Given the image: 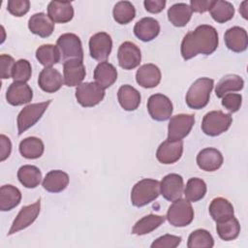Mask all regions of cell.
Listing matches in <instances>:
<instances>
[{
	"label": "cell",
	"mask_w": 248,
	"mask_h": 248,
	"mask_svg": "<svg viewBox=\"0 0 248 248\" xmlns=\"http://www.w3.org/2000/svg\"><path fill=\"white\" fill-rule=\"evenodd\" d=\"M218 44L216 29L211 25L202 24L184 36L180 47L181 55L184 60H189L198 54L209 55L216 50Z\"/></svg>",
	"instance_id": "cell-1"
},
{
	"label": "cell",
	"mask_w": 248,
	"mask_h": 248,
	"mask_svg": "<svg viewBox=\"0 0 248 248\" xmlns=\"http://www.w3.org/2000/svg\"><path fill=\"white\" fill-rule=\"evenodd\" d=\"M213 85L214 81L209 78H200L195 80L186 93L187 106L193 109L203 108L209 102Z\"/></svg>",
	"instance_id": "cell-2"
},
{
	"label": "cell",
	"mask_w": 248,
	"mask_h": 248,
	"mask_svg": "<svg viewBox=\"0 0 248 248\" xmlns=\"http://www.w3.org/2000/svg\"><path fill=\"white\" fill-rule=\"evenodd\" d=\"M160 194L158 180L143 178L134 185L131 191V202L134 206L141 207L155 201Z\"/></svg>",
	"instance_id": "cell-3"
},
{
	"label": "cell",
	"mask_w": 248,
	"mask_h": 248,
	"mask_svg": "<svg viewBox=\"0 0 248 248\" xmlns=\"http://www.w3.org/2000/svg\"><path fill=\"white\" fill-rule=\"evenodd\" d=\"M166 218L173 227L181 228L190 225L194 219L191 202L182 198L173 201L168 209Z\"/></svg>",
	"instance_id": "cell-4"
},
{
	"label": "cell",
	"mask_w": 248,
	"mask_h": 248,
	"mask_svg": "<svg viewBox=\"0 0 248 248\" xmlns=\"http://www.w3.org/2000/svg\"><path fill=\"white\" fill-rule=\"evenodd\" d=\"M232 122L231 113H224L221 110L207 112L202 122V132L209 137H217L229 130Z\"/></svg>",
	"instance_id": "cell-5"
},
{
	"label": "cell",
	"mask_w": 248,
	"mask_h": 248,
	"mask_svg": "<svg viewBox=\"0 0 248 248\" xmlns=\"http://www.w3.org/2000/svg\"><path fill=\"white\" fill-rule=\"evenodd\" d=\"M50 103H51V100L42 102V103L30 104L24 107L20 110L16 120L19 136L29 128L34 126L41 119V117L43 116V114L50 105Z\"/></svg>",
	"instance_id": "cell-6"
},
{
	"label": "cell",
	"mask_w": 248,
	"mask_h": 248,
	"mask_svg": "<svg viewBox=\"0 0 248 248\" xmlns=\"http://www.w3.org/2000/svg\"><path fill=\"white\" fill-rule=\"evenodd\" d=\"M56 46L60 51L61 59L65 62L71 59L83 60V49L81 41L78 36L74 33L62 34L56 42Z\"/></svg>",
	"instance_id": "cell-7"
},
{
	"label": "cell",
	"mask_w": 248,
	"mask_h": 248,
	"mask_svg": "<svg viewBox=\"0 0 248 248\" xmlns=\"http://www.w3.org/2000/svg\"><path fill=\"white\" fill-rule=\"evenodd\" d=\"M105 97V89L97 82H83L76 89V99L83 108H92L100 104Z\"/></svg>",
	"instance_id": "cell-8"
},
{
	"label": "cell",
	"mask_w": 248,
	"mask_h": 248,
	"mask_svg": "<svg viewBox=\"0 0 248 248\" xmlns=\"http://www.w3.org/2000/svg\"><path fill=\"white\" fill-rule=\"evenodd\" d=\"M195 123L193 114H176L170 117L168 126L169 140H181L189 135Z\"/></svg>",
	"instance_id": "cell-9"
},
{
	"label": "cell",
	"mask_w": 248,
	"mask_h": 248,
	"mask_svg": "<svg viewBox=\"0 0 248 248\" xmlns=\"http://www.w3.org/2000/svg\"><path fill=\"white\" fill-rule=\"evenodd\" d=\"M147 110L152 119L166 121L170 118L173 107L171 101L161 93L153 94L147 101Z\"/></svg>",
	"instance_id": "cell-10"
},
{
	"label": "cell",
	"mask_w": 248,
	"mask_h": 248,
	"mask_svg": "<svg viewBox=\"0 0 248 248\" xmlns=\"http://www.w3.org/2000/svg\"><path fill=\"white\" fill-rule=\"evenodd\" d=\"M112 48L111 37L106 32H99L91 36L89 40V52L90 56L99 61H106Z\"/></svg>",
	"instance_id": "cell-11"
},
{
	"label": "cell",
	"mask_w": 248,
	"mask_h": 248,
	"mask_svg": "<svg viewBox=\"0 0 248 248\" xmlns=\"http://www.w3.org/2000/svg\"><path fill=\"white\" fill-rule=\"evenodd\" d=\"M41 210V200L39 199L32 204L23 206L17 213L16 219L14 220L12 227L8 232V235H12L21 230L28 228L34 223L40 214Z\"/></svg>",
	"instance_id": "cell-12"
},
{
	"label": "cell",
	"mask_w": 248,
	"mask_h": 248,
	"mask_svg": "<svg viewBox=\"0 0 248 248\" xmlns=\"http://www.w3.org/2000/svg\"><path fill=\"white\" fill-rule=\"evenodd\" d=\"M117 58L118 64L122 69L133 70L140 64L141 52L136 44L132 42H124L118 48Z\"/></svg>",
	"instance_id": "cell-13"
},
{
	"label": "cell",
	"mask_w": 248,
	"mask_h": 248,
	"mask_svg": "<svg viewBox=\"0 0 248 248\" xmlns=\"http://www.w3.org/2000/svg\"><path fill=\"white\" fill-rule=\"evenodd\" d=\"M183 190V178L177 173L167 174L160 182V193L167 201L173 202L181 198Z\"/></svg>",
	"instance_id": "cell-14"
},
{
	"label": "cell",
	"mask_w": 248,
	"mask_h": 248,
	"mask_svg": "<svg viewBox=\"0 0 248 248\" xmlns=\"http://www.w3.org/2000/svg\"><path fill=\"white\" fill-rule=\"evenodd\" d=\"M183 152L182 140H169L163 141L156 151L157 160L165 165H170L177 162Z\"/></svg>",
	"instance_id": "cell-15"
},
{
	"label": "cell",
	"mask_w": 248,
	"mask_h": 248,
	"mask_svg": "<svg viewBox=\"0 0 248 248\" xmlns=\"http://www.w3.org/2000/svg\"><path fill=\"white\" fill-rule=\"evenodd\" d=\"M86 75L85 67L82 61L78 59L67 60L63 64L64 83L69 87L78 86Z\"/></svg>",
	"instance_id": "cell-16"
},
{
	"label": "cell",
	"mask_w": 248,
	"mask_h": 248,
	"mask_svg": "<svg viewBox=\"0 0 248 248\" xmlns=\"http://www.w3.org/2000/svg\"><path fill=\"white\" fill-rule=\"evenodd\" d=\"M33 91L26 82L14 81L6 92V100L12 106H21L31 102Z\"/></svg>",
	"instance_id": "cell-17"
},
{
	"label": "cell",
	"mask_w": 248,
	"mask_h": 248,
	"mask_svg": "<svg viewBox=\"0 0 248 248\" xmlns=\"http://www.w3.org/2000/svg\"><path fill=\"white\" fill-rule=\"evenodd\" d=\"M224 158L222 153L213 147L202 149L197 155V164L199 168L205 171H215L223 165Z\"/></svg>",
	"instance_id": "cell-18"
},
{
	"label": "cell",
	"mask_w": 248,
	"mask_h": 248,
	"mask_svg": "<svg viewBox=\"0 0 248 248\" xmlns=\"http://www.w3.org/2000/svg\"><path fill=\"white\" fill-rule=\"evenodd\" d=\"M63 83L64 78L62 75L58 70L52 67L44 68L38 78L40 88L46 93H54L58 91Z\"/></svg>",
	"instance_id": "cell-19"
},
{
	"label": "cell",
	"mask_w": 248,
	"mask_h": 248,
	"mask_svg": "<svg viewBox=\"0 0 248 248\" xmlns=\"http://www.w3.org/2000/svg\"><path fill=\"white\" fill-rule=\"evenodd\" d=\"M224 41L226 46L233 52H242L248 46L247 32L239 26L229 28L224 35Z\"/></svg>",
	"instance_id": "cell-20"
},
{
	"label": "cell",
	"mask_w": 248,
	"mask_h": 248,
	"mask_svg": "<svg viewBox=\"0 0 248 248\" xmlns=\"http://www.w3.org/2000/svg\"><path fill=\"white\" fill-rule=\"evenodd\" d=\"M136 80L143 88H154L161 81V71L154 64H144L137 71Z\"/></svg>",
	"instance_id": "cell-21"
},
{
	"label": "cell",
	"mask_w": 248,
	"mask_h": 248,
	"mask_svg": "<svg viewBox=\"0 0 248 248\" xmlns=\"http://www.w3.org/2000/svg\"><path fill=\"white\" fill-rule=\"evenodd\" d=\"M28 28L31 33L42 38H47L54 30V22L45 13H37L29 18Z\"/></svg>",
	"instance_id": "cell-22"
},
{
	"label": "cell",
	"mask_w": 248,
	"mask_h": 248,
	"mask_svg": "<svg viewBox=\"0 0 248 248\" xmlns=\"http://www.w3.org/2000/svg\"><path fill=\"white\" fill-rule=\"evenodd\" d=\"M47 16L54 23H66L74 17V8L71 2L51 1L47 6Z\"/></svg>",
	"instance_id": "cell-23"
},
{
	"label": "cell",
	"mask_w": 248,
	"mask_h": 248,
	"mask_svg": "<svg viewBox=\"0 0 248 248\" xmlns=\"http://www.w3.org/2000/svg\"><path fill=\"white\" fill-rule=\"evenodd\" d=\"M134 33L142 42H150L160 33V24L153 17H143L134 26Z\"/></svg>",
	"instance_id": "cell-24"
},
{
	"label": "cell",
	"mask_w": 248,
	"mask_h": 248,
	"mask_svg": "<svg viewBox=\"0 0 248 248\" xmlns=\"http://www.w3.org/2000/svg\"><path fill=\"white\" fill-rule=\"evenodd\" d=\"M117 99L123 109L127 111L136 110L140 104V93L129 84L122 85L117 92Z\"/></svg>",
	"instance_id": "cell-25"
},
{
	"label": "cell",
	"mask_w": 248,
	"mask_h": 248,
	"mask_svg": "<svg viewBox=\"0 0 248 248\" xmlns=\"http://www.w3.org/2000/svg\"><path fill=\"white\" fill-rule=\"evenodd\" d=\"M69 184V175L60 170L48 171L44 180L43 187L49 193H60L67 188Z\"/></svg>",
	"instance_id": "cell-26"
},
{
	"label": "cell",
	"mask_w": 248,
	"mask_h": 248,
	"mask_svg": "<svg viewBox=\"0 0 248 248\" xmlns=\"http://www.w3.org/2000/svg\"><path fill=\"white\" fill-rule=\"evenodd\" d=\"M94 79L104 89L110 87L117 79V71L115 67L107 62H100L94 70Z\"/></svg>",
	"instance_id": "cell-27"
},
{
	"label": "cell",
	"mask_w": 248,
	"mask_h": 248,
	"mask_svg": "<svg viewBox=\"0 0 248 248\" xmlns=\"http://www.w3.org/2000/svg\"><path fill=\"white\" fill-rule=\"evenodd\" d=\"M209 214L215 222L225 221L234 215L232 204L225 198L218 197L212 200L208 207Z\"/></svg>",
	"instance_id": "cell-28"
},
{
	"label": "cell",
	"mask_w": 248,
	"mask_h": 248,
	"mask_svg": "<svg viewBox=\"0 0 248 248\" xmlns=\"http://www.w3.org/2000/svg\"><path fill=\"white\" fill-rule=\"evenodd\" d=\"M192 10L189 5L185 3L173 4L168 10V18L170 22L176 27L185 26L191 19Z\"/></svg>",
	"instance_id": "cell-29"
},
{
	"label": "cell",
	"mask_w": 248,
	"mask_h": 248,
	"mask_svg": "<svg viewBox=\"0 0 248 248\" xmlns=\"http://www.w3.org/2000/svg\"><path fill=\"white\" fill-rule=\"evenodd\" d=\"M244 86L243 78L234 74H228L221 78L215 87V94L218 98H222L229 92L240 91Z\"/></svg>",
	"instance_id": "cell-30"
},
{
	"label": "cell",
	"mask_w": 248,
	"mask_h": 248,
	"mask_svg": "<svg viewBox=\"0 0 248 248\" xmlns=\"http://www.w3.org/2000/svg\"><path fill=\"white\" fill-rule=\"evenodd\" d=\"M21 201L20 191L13 185H3L0 188V210L9 211L17 206Z\"/></svg>",
	"instance_id": "cell-31"
},
{
	"label": "cell",
	"mask_w": 248,
	"mask_h": 248,
	"mask_svg": "<svg viewBox=\"0 0 248 248\" xmlns=\"http://www.w3.org/2000/svg\"><path fill=\"white\" fill-rule=\"evenodd\" d=\"M166 220L165 216L162 215H155V214H149L141 219H140L133 227L132 233L136 235H144L151 232H153L155 229L160 227Z\"/></svg>",
	"instance_id": "cell-32"
},
{
	"label": "cell",
	"mask_w": 248,
	"mask_h": 248,
	"mask_svg": "<svg viewBox=\"0 0 248 248\" xmlns=\"http://www.w3.org/2000/svg\"><path fill=\"white\" fill-rule=\"evenodd\" d=\"M19 152L26 159H38L45 150L44 142L36 137H28L22 140L19 143Z\"/></svg>",
	"instance_id": "cell-33"
},
{
	"label": "cell",
	"mask_w": 248,
	"mask_h": 248,
	"mask_svg": "<svg viewBox=\"0 0 248 248\" xmlns=\"http://www.w3.org/2000/svg\"><path fill=\"white\" fill-rule=\"evenodd\" d=\"M19 182L26 188H36L42 180V172L36 166L24 165L17 170Z\"/></svg>",
	"instance_id": "cell-34"
},
{
	"label": "cell",
	"mask_w": 248,
	"mask_h": 248,
	"mask_svg": "<svg viewBox=\"0 0 248 248\" xmlns=\"http://www.w3.org/2000/svg\"><path fill=\"white\" fill-rule=\"evenodd\" d=\"M36 58L43 66H45V68H48L59 63L61 60V54L57 46L46 44L42 45L37 48Z\"/></svg>",
	"instance_id": "cell-35"
},
{
	"label": "cell",
	"mask_w": 248,
	"mask_h": 248,
	"mask_svg": "<svg viewBox=\"0 0 248 248\" xmlns=\"http://www.w3.org/2000/svg\"><path fill=\"white\" fill-rule=\"evenodd\" d=\"M211 17L218 23H225L231 20L234 16L233 5L228 1H213L209 9Z\"/></svg>",
	"instance_id": "cell-36"
},
{
	"label": "cell",
	"mask_w": 248,
	"mask_h": 248,
	"mask_svg": "<svg viewBox=\"0 0 248 248\" xmlns=\"http://www.w3.org/2000/svg\"><path fill=\"white\" fill-rule=\"evenodd\" d=\"M216 231L221 239L231 241L239 235L240 225L238 220L232 216L225 221L216 222Z\"/></svg>",
	"instance_id": "cell-37"
},
{
	"label": "cell",
	"mask_w": 248,
	"mask_h": 248,
	"mask_svg": "<svg viewBox=\"0 0 248 248\" xmlns=\"http://www.w3.org/2000/svg\"><path fill=\"white\" fill-rule=\"evenodd\" d=\"M206 184L199 177H192L186 183V188L184 190V195L186 200L191 202H196L203 199L206 194Z\"/></svg>",
	"instance_id": "cell-38"
},
{
	"label": "cell",
	"mask_w": 248,
	"mask_h": 248,
	"mask_svg": "<svg viewBox=\"0 0 248 248\" xmlns=\"http://www.w3.org/2000/svg\"><path fill=\"white\" fill-rule=\"evenodd\" d=\"M114 20L119 24H128L136 16V9L129 1H119L112 10Z\"/></svg>",
	"instance_id": "cell-39"
},
{
	"label": "cell",
	"mask_w": 248,
	"mask_h": 248,
	"mask_svg": "<svg viewBox=\"0 0 248 248\" xmlns=\"http://www.w3.org/2000/svg\"><path fill=\"white\" fill-rule=\"evenodd\" d=\"M214 246V239L210 232L203 229H198L191 232L188 237V248H211Z\"/></svg>",
	"instance_id": "cell-40"
},
{
	"label": "cell",
	"mask_w": 248,
	"mask_h": 248,
	"mask_svg": "<svg viewBox=\"0 0 248 248\" xmlns=\"http://www.w3.org/2000/svg\"><path fill=\"white\" fill-rule=\"evenodd\" d=\"M32 74L31 64L26 59L17 60L12 71V78L16 82H26L30 79Z\"/></svg>",
	"instance_id": "cell-41"
},
{
	"label": "cell",
	"mask_w": 248,
	"mask_h": 248,
	"mask_svg": "<svg viewBox=\"0 0 248 248\" xmlns=\"http://www.w3.org/2000/svg\"><path fill=\"white\" fill-rule=\"evenodd\" d=\"M181 242V237L172 234H165L155 239L151 248H175Z\"/></svg>",
	"instance_id": "cell-42"
},
{
	"label": "cell",
	"mask_w": 248,
	"mask_h": 248,
	"mask_svg": "<svg viewBox=\"0 0 248 248\" xmlns=\"http://www.w3.org/2000/svg\"><path fill=\"white\" fill-rule=\"evenodd\" d=\"M222 106L231 112H236L242 104V96L238 93H227L222 97Z\"/></svg>",
	"instance_id": "cell-43"
},
{
	"label": "cell",
	"mask_w": 248,
	"mask_h": 248,
	"mask_svg": "<svg viewBox=\"0 0 248 248\" xmlns=\"http://www.w3.org/2000/svg\"><path fill=\"white\" fill-rule=\"evenodd\" d=\"M30 2L28 0H9L8 11L15 16H22L29 11Z\"/></svg>",
	"instance_id": "cell-44"
},
{
	"label": "cell",
	"mask_w": 248,
	"mask_h": 248,
	"mask_svg": "<svg viewBox=\"0 0 248 248\" xmlns=\"http://www.w3.org/2000/svg\"><path fill=\"white\" fill-rule=\"evenodd\" d=\"M14 58L9 54L0 55V67H1V78L6 79L12 78V71L15 65Z\"/></svg>",
	"instance_id": "cell-45"
},
{
	"label": "cell",
	"mask_w": 248,
	"mask_h": 248,
	"mask_svg": "<svg viewBox=\"0 0 248 248\" xmlns=\"http://www.w3.org/2000/svg\"><path fill=\"white\" fill-rule=\"evenodd\" d=\"M143 5L147 12L151 14H159L165 9L166 1L165 0H145L143 2Z\"/></svg>",
	"instance_id": "cell-46"
},
{
	"label": "cell",
	"mask_w": 248,
	"mask_h": 248,
	"mask_svg": "<svg viewBox=\"0 0 248 248\" xmlns=\"http://www.w3.org/2000/svg\"><path fill=\"white\" fill-rule=\"evenodd\" d=\"M0 161H5L11 154L12 143L8 137L5 135H0Z\"/></svg>",
	"instance_id": "cell-47"
},
{
	"label": "cell",
	"mask_w": 248,
	"mask_h": 248,
	"mask_svg": "<svg viewBox=\"0 0 248 248\" xmlns=\"http://www.w3.org/2000/svg\"><path fill=\"white\" fill-rule=\"evenodd\" d=\"M212 4V0H191L190 8L192 12L194 11L196 13H205L206 11H209Z\"/></svg>",
	"instance_id": "cell-48"
},
{
	"label": "cell",
	"mask_w": 248,
	"mask_h": 248,
	"mask_svg": "<svg viewBox=\"0 0 248 248\" xmlns=\"http://www.w3.org/2000/svg\"><path fill=\"white\" fill-rule=\"evenodd\" d=\"M247 5H248V2L247 1H243L239 7V13L242 15V16L247 19Z\"/></svg>",
	"instance_id": "cell-49"
}]
</instances>
